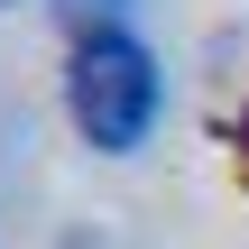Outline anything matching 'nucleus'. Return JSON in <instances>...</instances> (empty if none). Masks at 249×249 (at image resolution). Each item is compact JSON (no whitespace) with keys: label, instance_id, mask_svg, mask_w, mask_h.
I'll return each mask as SVG.
<instances>
[{"label":"nucleus","instance_id":"1","mask_svg":"<svg viewBox=\"0 0 249 249\" xmlns=\"http://www.w3.org/2000/svg\"><path fill=\"white\" fill-rule=\"evenodd\" d=\"M65 120L102 157H129L157 129V55L139 46V28H102L65 46Z\"/></svg>","mask_w":249,"mask_h":249},{"label":"nucleus","instance_id":"2","mask_svg":"<svg viewBox=\"0 0 249 249\" xmlns=\"http://www.w3.org/2000/svg\"><path fill=\"white\" fill-rule=\"evenodd\" d=\"M55 18L74 37H102V28H129V0H55Z\"/></svg>","mask_w":249,"mask_h":249},{"label":"nucleus","instance_id":"3","mask_svg":"<svg viewBox=\"0 0 249 249\" xmlns=\"http://www.w3.org/2000/svg\"><path fill=\"white\" fill-rule=\"evenodd\" d=\"M0 9H9V0H0Z\"/></svg>","mask_w":249,"mask_h":249}]
</instances>
